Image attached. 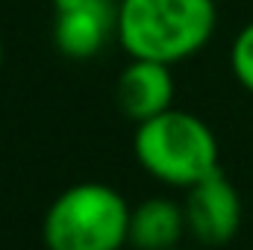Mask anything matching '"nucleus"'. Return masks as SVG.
<instances>
[{
	"label": "nucleus",
	"mask_w": 253,
	"mask_h": 250,
	"mask_svg": "<svg viewBox=\"0 0 253 250\" xmlns=\"http://www.w3.org/2000/svg\"><path fill=\"white\" fill-rule=\"evenodd\" d=\"M215 27V0H118L115 39L129 59L180 65L212 42Z\"/></svg>",
	"instance_id": "f257e3e1"
},
{
	"label": "nucleus",
	"mask_w": 253,
	"mask_h": 250,
	"mask_svg": "<svg viewBox=\"0 0 253 250\" xmlns=\"http://www.w3.org/2000/svg\"><path fill=\"white\" fill-rule=\"evenodd\" d=\"M132 153L153 180L177 188H191L221 168V150L212 126L174 106L135 126Z\"/></svg>",
	"instance_id": "f03ea898"
},
{
	"label": "nucleus",
	"mask_w": 253,
	"mask_h": 250,
	"mask_svg": "<svg viewBox=\"0 0 253 250\" xmlns=\"http://www.w3.org/2000/svg\"><path fill=\"white\" fill-rule=\"evenodd\" d=\"M132 206L106 183L68 186L47 206L42 236L47 250H121L129 242Z\"/></svg>",
	"instance_id": "7ed1b4c3"
},
{
	"label": "nucleus",
	"mask_w": 253,
	"mask_h": 250,
	"mask_svg": "<svg viewBox=\"0 0 253 250\" xmlns=\"http://www.w3.org/2000/svg\"><path fill=\"white\" fill-rule=\"evenodd\" d=\"M56 50L85 62L94 59L118 30V3L112 0H53Z\"/></svg>",
	"instance_id": "20e7f679"
},
{
	"label": "nucleus",
	"mask_w": 253,
	"mask_h": 250,
	"mask_svg": "<svg viewBox=\"0 0 253 250\" xmlns=\"http://www.w3.org/2000/svg\"><path fill=\"white\" fill-rule=\"evenodd\" d=\"M183 209H186V227L200 245L221 248L239 236L242 197L236 186L221 174V168L189 188Z\"/></svg>",
	"instance_id": "39448f33"
},
{
	"label": "nucleus",
	"mask_w": 253,
	"mask_h": 250,
	"mask_svg": "<svg viewBox=\"0 0 253 250\" xmlns=\"http://www.w3.org/2000/svg\"><path fill=\"white\" fill-rule=\"evenodd\" d=\"M171 68L174 65L153 62V59H129V65L118 74L115 97L129 121L141 124L174 106L177 83Z\"/></svg>",
	"instance_id": "423d86ee"
},
{
	"label": "nucleus",
	"mask_w": 253,
	"mask_h": 250,
	"mask_svg": "<svg viewBox=\"0 0 253 250\" xmlns=\"http://www.w3.org/2000/svg\"><path fill=\"white\" fill-rule=\"evenodd\" d=\"M186 230V209L168 197H150L132 206L129 245L135 250H171Z\"/></svg>",
	"instance_id": "0eeeda50"
},
{
	"label": "nucleus",
	"mask_w": 253,
	"mask_h": 250,
	"mask_svg": "<svg viewBox=\"0 0 253 250\" xmlns=\"http://www.w3.org/2000/svg\"><path fill=\"white\" fill-rule=\"evenodd\" d=\"M230 71L236 83L253 94V21L236 33L230 44Z\"/></svg>",
	"instance_id": "6e6552de"
},
{
	"label": "nucleus",
	"mask_w": 253,
	"mask_h": 250,
	"mask_svg": "<svg viewBox=\"0 0 253 250\" xmlns=\"http://www.w3.org/2000/svg\"><path fill=\"white\" fill-rule=\"evenodd\" d=\"M0 65H3V42H0Z\"/></svg>",
	"instance_id": "1a4fd4ad"
},
{
	"label": "nucleus",
	"mask_w": 253,
	"mask_h": 250,
	"mask_svg": "<svg viewBox=\"0 0 253 250\" xmlns=\"http://www.w3.org/2000/svg\"><path fill=\"white\" fill-rule=\"evenodd\" d=\"M171 250H180V248H171Z\"/></svg>",
	"instance_id": "9d476101"
}]
</instances>
